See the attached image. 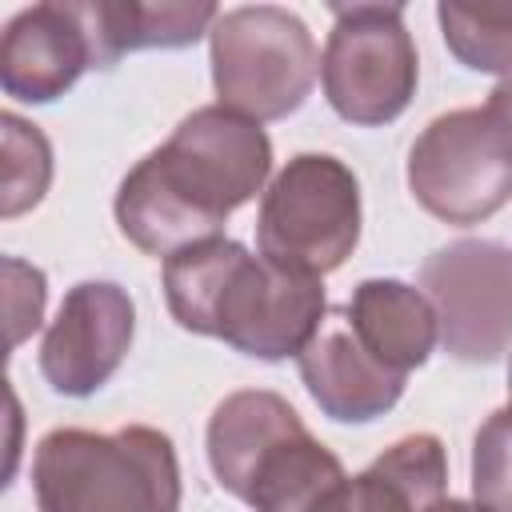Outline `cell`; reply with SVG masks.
Segmentation results:
<instances>
[{
	"instance_id": "19",
	"label": "cell",
	"mask_w": 512,
	"mask_h": 512,
	"mask_svg": "<svg viewBox=\"0 0 512 512\" xmlns=\"http://www.w3.org/2000/svg\"><path fill=\"white\" fill-rule=\"evenodd\" d=\"M328 512H428L400 480H392L376 460L360 472L348 476L344 488L336 492Z\"/></svg>"
},
{
	"instance_id": "4",
	"label": "cell",
	"mask_w": 512,
	"mask_h": 512,
	"mask_svg": "<svg viewBox=\"0 0 512 512\" xmlns=\"http://www.w3.org/2000/svg\"><path fill=\"white\" fill-rule=\"evenodd\" d=\"M212 88L224 108L264 124L296 112L320 72L308 24L280 4H244L216 16L208 32Z\"/></svg>"
},
{
	"instance_id": "17",
	"label": "cell",
	"mask_w": 512,
	"mask_h": 512,
	"mask_svg": "<svg viewBox=\"0 0 512 512\" xmlns=\"http://www.w3.org/2000/svg\"><path fill=\"white\" fill-rule=\"evenodd\" d=\"M0 144H4V188H0V216L12 220L28 208H36L52 184V144L48 136L16 116H0Z\"/></svg>"
},
{
	"instance_id": "20",
	"label": "cell",
	"mask_w": 512,
	"mask_h": 512,
	"mask_svg": "<svg viewBox=\"0 0 512 512\" xmlns=\"http://www.w3.org/2000/svg\"><path fill=\"white\" fill-rule=\"evenodd\" d=\"M4 276H8V320H12V332H8V344H24L28 332L40 328V316H44V272L8 256L4 260Z\"/></svg>"
},
{
	"instance_id": "1",
	"label": "cell",
	"mask_w": 512,
	"mask_h": 512,
	"mask_svg": "<svg viewBox=\"0 0 512 512\" xmlns=\"http://www.w3.org/2000/svg\"><path fill=\"white\" fill-rule=\"evenodd\" d=\"M268 172L272 140L256 120L224 104L196 108L120 180L116 224L140 252L168 260L220 236L224 220L264 188Z\"/></svg>"
},
{
	"instance_id": "18",
	"label": "cell",
	"mask_w": 512,
	"mask_h": 512,
	"mask_svg": "<svg viewBox=\"0 0 512 512\" xmlns=\"http://www.w3.org/2000/svg\"><path fill=\"white\" fill-rule=\"evenodd\" d=\"M472 496L492 512H512V404L496 408L472 440Z\"/></svg>"
},
{
	"instance_id": "21",
	"label": "cell",
	"mask_w": 512,
	"mask_h": 512,
	"mask_svg": "<svg viewBox=\"0 0 512 512\" xmlns=\"http://www.w3.org/2000/svg\"><path fill=\"white\" fill-rule=\"evenodd\" d=\"M484 108H492V112L512 128V72L500 76V84L488 92V104H484Z\"/></svg>"
},
{
	"instance_id": "13",
	"label": "cell",
	"mask_w": 512,
	"mask_h": 512,
	"mask_svg": "<svg viewBox=\"0 0 512 512\" xmlns=\"http://www.w3.org/2000/svg\"><path fill=\"white\" fill-rule=\"evenodd\" d=\"M348 320L360 344L396 376L420 368L440 340V324L428 296L392 276L360 280L348 300Z\"/></svg>"
},
{
	"instance_id": "12",
	"label": "cell",
	"mask_w": 512,
	"mask_h": 512,
	"mask_svg": "<svg viewBox=\"0 0 512 512\" xmlns=\"http://www.w3.org/2000/svg\"><path fill=\"white\" fill-rule=\"evenodd\" d=\"M76 12L92 36L96 68L140 48H188L220 16L208 0H76Z\"/></svg>"
},
{
	"instance_id": "5",
	"label": "cell",
	"mask_w": 512,
	"mask_h": 512,
	"mask_svg": "<svg viewBox=\"0 0 512 512\" xmlns=\"http://www.w3.org/2000/svg\"><path fill=\"white\" fill-rule=\"evenodd\" d=\"M360 240V184L356 172L328 152L292 156L268 184L256 216L260 256L304 272H336Z\"/></svg>"
},
{
	"instance_id": "8",
	"label": "cell",
	"mask_w": 512,
	"mask_h": 512,
	"mask_svg": "<svg viewBox=\"0 0 512 512\" xmlns=\"http://www.w3.org/2000/svg\"><path fill=\"white\" fill-rule=\"evenodd\" d=\"M440 344L464 364H492L512 344V248L496 240H452L420 264Z\"/></svg>"
},
{
	"instance_id": "10",
	"label": "cell",
	"mask_w": 512,
	"mask_h": 512,
	"mask_svg": "<svg viewBox=\"0 0 512 512\" xmlns=\"http://www.w3.org/2000/svg\"><path fill=\"white\" fill-rule=\"evenodd\" d=\"M88 68H96L92 36L76 0H44L20 8L0 36V88L24 104H52Z\"/></svg>"
},
{
	"instance_id": "22",
	"label": "cell",
	"mask_w": 512,
	"mask_h": 512,
	"mask_svg": "<svg viewBox=\"0 0 512 512\" xmlns=\"http://www.w3.org/2000/svg\"><path fill=\"white\" fill-rule=\"evenodd\" d=\"M428 512H492V508H484L480 500H452V496H444V500H436Z\"/></svg>"
},
{
	"instance_id": "15",
	"label": "cell",
	"mask_w": 512,
	"mask_h": 512,
	"mask_svg": "<svg viewBox=\"0 0 512 512\" xmlns=\"http://www.w3.org/2000/svg\"><path fill=\"white\" fill-rule=\"evenodd\" d=\"M300 424V412L276 392L244 388L224 396L208 420V464L220 488L240 500L256 460Z\"/></svg>"
},
{
	"instance_id": "7",
	"label": "cell",
	"mask_w": 512,
	"mask_h": 512,
	"mask_svg": "<svg viewBox=\"0 0 512 512\" xmlns=\"http://www.w3.org/2000/svg\"><path fill=\"white\" fill-rule=\"evenodd\" d=\"M416 80L420 60L404 4H332L320 84L340 120L360 128L392 124L412 104Z\"/></svg>"
},
{
	"instance_id": "9",
	"label": "cell",
	"mask_w": 512,
	"mask_h": 512,
	"mask_svg": "<svg viewBox=\"0 0 512 512\" xmlns=\"http://www.w3.org/2000/svg\"><path fill=\"white\" fill-rule=\"evenodd\" d=\"M136 336V304L112 280H80L64 292L40 344V372L60 396H92L124 364Z\"/></svg>"
},
{
	"instance_id": "3",
	"label": "cell",
	"mask_w": 512,
	"mask_h": 512,
	"mask_svg": "<svg viewBox=\"0 0 512 512\" xmlns=\"http://www.w3.org/2000/svg\"><path fill=\"white\" fill-rule=\"evenodd\" d=\"M40 512H180V460L160 428H52L32 452Z\"/></svg>"
},
{
	"instance_id": "2",
	"label": "cell",
	"mask_w": 512,
	"mask_h": 512,
	"mask_svg": "<svg viewBox=\"0 0 512 512\" xmlns=\"http://www.w3.org/2000/svg\"><path fill=\"white\" fill-rule=\"evenodd\" d=\"M164 300L184 332L216 336L256 360L300 356L328 316L320 276L252 256L228 236H212L168 256Z\"/></svg>"
},
{
	"instance_id": "11",
	"label": "cell",
	"mask_w": 512,
	"mask_h": 512,
	"mask_svg": "<svg viewBox=\"0 0 512 512\" xmlns=\"http://www.w3.org/2000/svg\"><path fill=\"white\" fill-rule=\"evenodd\" d=\"M296 368L316 408L340 424H368L392 412L408 380V376L388 372L360 344V336L352 332L348 308H328L316 336L300 348Z\"/></svg>"
},
{
	"instance_id": "16",
	"label": "cell",
	"mask_w": 512,
	"mask_h": 512,
	"mask_svg": "<svg viewBox=\"0 0 512 512\" xmlns=\"http://www.w3.org/2000/svg\"><path fill=\"white\" fill-rule=\"evenodd\" d=\"M440 36L448 52L472 72H512V4H436Z\"/></svg>"
},
{
	"instance_id": "6",
	"label": "cell",
	"mask_w": 512,
	"mask_h": 512,
	"mask_svg": "<svg viewBox=\"0 0 512 512\" xmlns=\"http://www.w3.org/2000/svg\"><path fill=\"white\" fill-rule=\"evenodd\" d=\"M408 188L424 212L468 228L512 200V128L492 108L436 116L408 152Z\"/></svg>"
},
{
	"instance_id": "23",
	"label": "cell",
	"mask_w": 512,
	"mask_h": 512,
	"mask_svg": "<svg viewBox=\"0 0 512 512\" xmlns=\"http://www.w3.org/2000/svg\"><path fill=\"white\" fill-rule=\"evenodd\" d=\"M508 400H512V360H508Z\"/></svg>"
},
{
	"instance_id": "14",
	"label": "cell",
	"mask_w": 512,
	"mask_h": 512,
	"mask_svg": "<svg viewBox=\"0 0 512 512\" xmlns=\"http://www.w3.org/2000/svg\"><path fill=\"white\" fill-rule=\"evenodd\" d=\"M344 480L340 456L300 424L256 460L240 500L252 512H328Z\"/></svg>"
}]
</instances>
